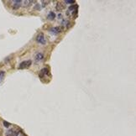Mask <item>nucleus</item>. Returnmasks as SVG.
<instances>
[{"label":"nucleus","mask_w":136,"mask_h":136,"mask_svg":"<svg viewBox=\"0 0 136 136\" xmlns=\"http://www.w3.org/2000/svg\"><path fill=\"white\" fill-rule=\"evenodd\" d=\"M35 61H42V60L44 59V55L42 54V53H40V52L37 53V54L35 55Z\"/></svg>","instance_id":"obj_6"},{"label":"nucleus","mask_w":136,"mask_h":136,"mask_svg":"<svg viewBox=\"0 0 136 136\" xmlns=\"http://www.w3.org/2000/svg\"><path fill=\"white\" fill-rule=\"evenodd\" d=\"M77 5H74V6H72V7H70L69 8V11H71V12H72V11H74L75 9H77ZM75 11H77V10H75Z\"/></svg>","instance_id":"obj_11"},{"label":"nucleus","mask_w":136,"mask_h":136,"mask_svg":"<svg viewBox=\"0 0 136 136\" xmlns=\"http://www.w3.org/2000/svg\"><path fill=\"white\" fill-rule=\"evenodd\" d=\"M31 64H32V61H30V60H27V61H22V62L19 64V69H24V68H28L29 66H31Z\"/></svg>","instance_id":"obj_1"},{"label":"nucleus","mask_w":136,"mask_h":136,"mask_svg":"<svg viewBox=\"0 0 136 136\" xmlns=\"http://www.w3.org/2000/svg\"><path fill=\"white\" fill-rule=\"evenodd\" d=\"M49 3H50V1H42V3H43L42 5H43V7H45Z\"/></svg>","instance_id":"obj_15"},{"label":"nucleus","mask_w":136,"mask_h":136,"mask_svg":"<svg viewBox=\"0 0 136 136\" xmlns=\"http://www.w3.org/2000/svg\"><path fill=\"white\" fill-rule=\"evenodd\" d=\"M46 75H49V69L48 68H43L40 72V77L42 78V77H44L45 76H46Z\"/></svg>","instance_id":"obj_5"},{"label":"nucleus","mask_w":136,"mask_h":136,"mask_svg":"<svg viewBox=\"0 0 136 136\" xmlns=\"http://www.w3.org/2000/svg\"><path fill=\"white\" fill-rule=\"evenodd\" d=\"M36 40H37V41H38L40 44H41V45H45V44L46 43V40H45V35L42 34V33H40V34H39L38 35H37Z\"/></svg>","instance_id":"obj_3"},{"label":"nucleus","mask_w":136,"mask_h":136,"mask_svg":"<svg viewBox=\"0 0 136 136\" xmlns=\"http://www.w3.org/2000/svg\"><path fill=\"white\" fill-rule=\"evenodd\" d=\"M64 8H65V6L62 3H61V2L57 3V4H56V8H57V10H60V11H61V10L64 9Z\"/></svg>","instance_id":"obj_8"},{"label":"nucleus","mask_w":136,"mask_h":136,"mask_svg":"<svg viewBox=\"0 0 136 136\" xmlns=\"http://www.w3.org/2000/svg\"><path fill=\"white\" fill-rule=\"evenodd\" d=\"M12 3H13L12 7H13L14 9H18L22 5V1L21 0H14V1H12Z\"/></svg>","instance_id":"obj_4"},{"label":"nucleus","mask_w":136,"mask_h":136,"mask_svg":"<svg viewBox=\"0 0 136 136\" xmlns=\"http://www.w3.org/2000/svg\"><path fill=\"white\" fill-rule=\"evenodd\" d=\"M3 126L6 127V128H8V127L10 126V123H8V122H6V121H3Z\"/></svg>","instance_id":"obj_13"},{"label":"nucleus","mask_w":136,"mask_h":136,"mask_svg":"<svg viewBox=\"0 0 136 136\" xmlns=\"http://www.w3.org/2000/svg\"><path fill=\"white\" fill-rule=\"evenodd\" d=\"M19 135V131L14 129H8V131L5 134V136H18Z\"/></svg>","instance_id":"obj_2"},{"label":"nucleus","mask_w":136,"mask_h":136,"mask_svg":"<svg viewBox=\"0 0 136 136\" xmlns=\"http://www.w3.org/2000/svg\"><path fill=\"white\" fill-rule=\"evenodd\" d=\"M4 72H3V71H1V72H0V81L2 80V79L3 78V77H4Z\"/></svg>","instance_id":"obj_12"},{"label":"nucleus","mask_w":136,"mask_h":136,"mask_svg":"<svg viewBox=\"0 0 136 136\" xmlns=\"http://www.w3.org/2000/svg\"><path fill=\"white\" fill-rule=\"evenodd\" d=\"M65 3L71 4V3H75V1H74V0H66V1H65Z\"/></svg>","instance_id":"obj_14"},{"label":"nucleus","mask_w":136,"mask_h":136,"mask_svg":"<svg viewBox=\"0 0 136 136\" xmlns=\"http://www.w3.org/2000/svg\"><path fill=\"white\" fill-rule=\"evenodd\" d=\"M56 14L54 13V12H50L48 14V16H47V18H48V19H50V20H53V19H55V18H56Z\"/></svg>","instance_id":"obj_9"},{"label":"nucleus","mask_w":136,"mask_h":136,"mask_svg":"<svg viewBox=\"0 0 136 136\" xmlns=\"http://www.w3.org/2000/svg\"><path fill=\"white\" fill-rule=\"evenodd\" d=\"M34 1H22V4L24 5V7H28L31 4V3H33Z\"/></svg>","instance_id":"obj_10"},{"label":"nucleus","mask_w":136,"mask_h":136,"mask_svg":"<svg viewBox=\"0 0 136 136\" xmlns=\"http://www.w3.org/2000/svg\"><path fill=\"white\" fill-rule=\"evenodd\" d=\"M61 30H62V28L61 27H54L50 29V32L53 34H58V33L61 32Z\"/></svg>","instance_id":"obj_7"}]
</instances>
